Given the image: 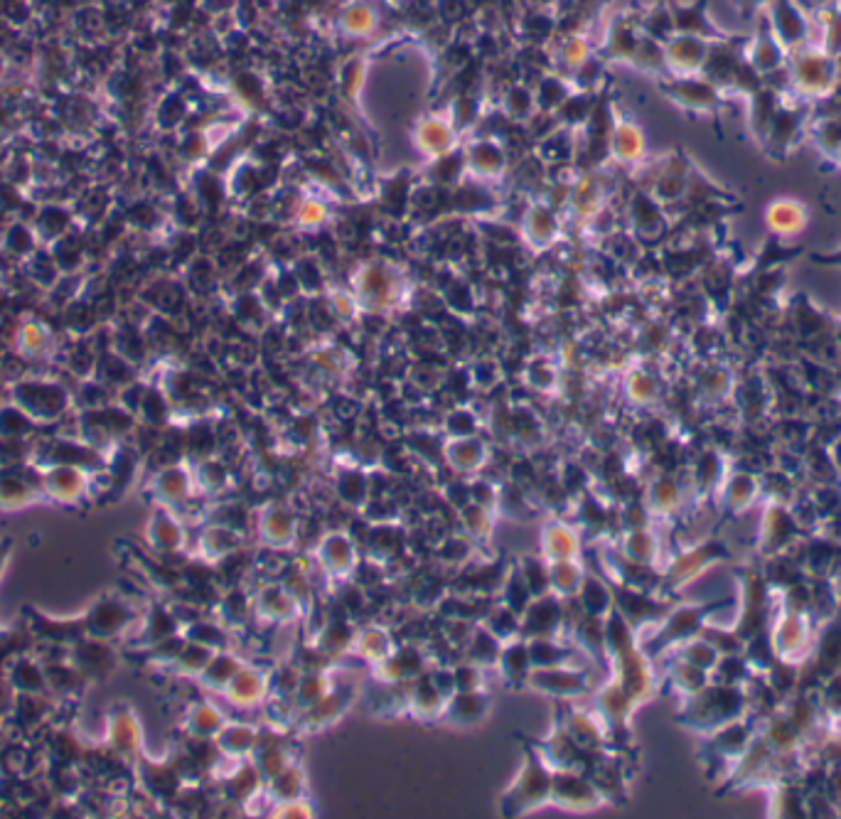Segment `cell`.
Returning a JSON list of instances; mask_svg holds the SVG:
<instances>
[{
    "mask_svg": "<svg viewBox=\"0 0 841 819\" xmlns=\"http://www.w3.org/2000/svg\"><path fill=\"white\" fill-rule=\"evenodd\" d=\"M551 783L554 770L539 756L537 748H524V763L514 783L500 797V810L505 817H524L539 810L551 800Z\"/></svg>",
    "mask_w": 841,
    "mask_h": 819,
    "instance_id": "1",
    "label": "cell"
},
{
    "mask_svg": "<svg viewBox=\"0 0 841 819\" xmlns=\"http://www.w3.org/2000/svg\"><path fill=\"white\" fill-rule=\"evenodd\" d=\"M551 805H559L561 810L588 812L601 805V790L593 780L581 775L578 770H554V783H551Z\"/></svg>",
    "mask_w": 841,
    "mask_h": 819,
    "instance_id": "2",
    "label": "cell"
},
{
    "mask_svg": "<svg viewBox=\"0 0 841 819\" xmlns=\"http://www.w3.org/2000/svg\"><path fill=\"white\" fill-rule=\"evenodd\" d=\"M527 684L534 692L549 694V697H576L586 689V674L571 667H546L532 669Z\"/></svg>",
    "mask_w": 841,
    "mask_h": 819,
    "instance_id": "3",
    "label": "cell"
},
{
    "mask_svg": "<svg viewBox=\"0 0 841 819\" xmlns=\"http://www.w3.org/2000/svg\"><path fill=\"white\" fill-rule=\"evenodd\" d=\"M770 15H773V20H770L773 28H770V32H773L775 40H778L785 50L805 42L807 20L792 0H770Z\"/></svg>",
    "mask_w": 841,
    "mask_h": 819,
    "instance_id": "4",
    "label": "cell"
},
{
    "mask_svg": "<svg viewBox=\"0 0 841 819\" xmlns=\"http://www.w3.org/2000/svg\"><path fill=\"white\" fill-rule=\"evenodd\" d=\"M487 709H490V701L482 694V689L480 692H453L446 701L441 719L451 721L455 726H473L485 719Z\"/></svg>",
    "mask_w": 841,
    "mask_h": 819,
    "instance_id": "5",
    "label": "cell"
},
{
    "mask_svg": "<svg viewBox=\"0 0 841 819\" xmlns=\"http://www.w3.org/2000/svg\"><path fill=\"white\" fill-rule=\"evenodd\" d=\"M320 561L325 564L328 574L332 576H347L355 569V544L350 542L347 534L332 532L320 542Z\"/></svg>",
    "mask_w": 841,
    "mask_h": 819,
    "instance_id": "6",
    "label": "cell"
},
{
    "mask_svg": "<svg viewBox=\"0 0 841 819\" xmlns=\"http://www.w3.org/2000/svg\"><path fill=\"white\" fill-rule=\"evenodd\" d=\"M541 551L549 561H571L576 559L581 551V539H578L576 529L566 527L561 522L546 524L541 532Z\"/></svg>",
    "mask_w": 841,
    "mask_h": 819,
    "instance_id": "7",
    "label": "cell"
},
{
    "mask_svg": "<svg viewBox=\"0 0 841 819\" xmlns=\"http://www.w3.org/2000/svg\"><path fill=\"white\" fill-rule=\"evenodd\" d=\"M834 64L832 57H824L819 52H802L795 62V82L802 84L807 91H822L832 84Z\"/></svg>",
    "mask_w": 841,
    "mask_h": 819,
    "instance_id": "8",
    "label": "cell"
},
{
    "mask_svg": "<svg viewBox=\"0 0 841 819\" xmlns=\"http://www.w3.org/2000/svg\"><path fill=\"white\" fill-rule=\"evenodd\" d=\"M522 628L534 637H551L561 623V606L556 598L539 596L537 603H529L524 610Z\"/></svg>",
    "mask_w": 841,
    "mask_h": 819,
    "instance_id": "9",
    "label": "cell"
},
{
    "mask_svg": "<svg viewBox=\"0 0 841 819\" xmlns=\"http://www.w3.org/2000/svg\"><path fill=\"white\" fill-rule=\"evenodd\" d=\"M259 532L261 539H266V544L271 546L291 544L296 537V517L283 510L281 505H269L266 510H261Z\"/></svg>",
    "mask_w": 841,
    "mask_h": 819,
    "instance_id": "10",
    "label": "cell"
},
{
    "mask_svg": "<svg viewBox=\"0 0 841 819\" xmlns=\"http://www.w3.org/2000/svg\"><path fill=\"white\" fill-rule=\"evenodd\" d=\"M271 682L261 669H239L229 682V697L239 706H256L266 699Z\"/></svg>",
    "mask_w": 841,
    "mask_h": 819,
    "instance_id": "11",
    "label": "cell"
},
{
    "mask_svg": "<svg viewBox=\"0 0 841 819\" xmlns=\"http://www.w3.org/2000/svg\"><path fill=\"white\" fill-rule=\"evenodd\" d=\"M497 669L505 677V682L519 684L527 682L529 672H532V660H529V647L522 640H510L500 652V662Z\"/></svg>",
    "mask_w": 841,
    "mask_h": 819,
    "instance_id": "12",
    "label": "cell"
},
{
    "mask_svg": "<svg viewBox=\"0 0 841 819\" xmlns=\"http://www.w3.org/2000/svg\"><path fill=\"white\" fill-rule=\"evenodd\" d=\"M347 704H350V692H328L325 697H320L315 704H310L308 709H305L303 721L318 731V728L340 719V714H345Z\"/></svg>",
    "mask_w": 841,
    "mask_h": 819,
    "instance_id": "13",
    "label": "cell"
},
{
    "mask_svg": "<svg viewBox=\"0 0 841 819\" xmlns=\"http://www.w3.org/2000/svg\"><path fill=\"white\" fill-rule=\"evenodd\" d=\"M446 701H448L446 694H443L441 689H438L436 684L431 682V679H426V682H421L419 687L411 689L409 709L414 711L419 719L433 721V719H441V716H443Z\"/></svg>",
    "mask_w": 841,
    "mask_h": 819,
    "instance_id": "14",
    "label": "cell"
},
{
    "mask_svg": "<svg viewBox=\"0 0 841 819\" xmlns=\"http://www.w3.org/2000/svg\"><path fill=\"white\" fill-rule=\"evenodd\" d=\"M564 731L569 733L571 741L586 753L593 751V748L601 743V731H598L596 719H593L588 711H571L564 724Z\"/></svg>",
    "mask_w": 841,
    "mask_h": 819,
    "instance_id": "15",
    "label": "cell"
},
{
    "mask_svg": "<svg viewBox=\"0 0 841 819\" xmlns=\"http://www.w3.org/2000/svg\"><path fill=\"white\" fill-rule=\"evenodd\" d=\"M583 583V571L578 569L576 561H551L549 569V588L554 596L566 598L576 596Z\"/></svg>",
    "mask_w": 841,
    "mask_h": 819,
    "instance_id": "16",
    "label": "cell"
},
{
    "mask_svg": "<svg viewBox=\"0 0 841 819\" xmlns=\"http://www.w3.org/2000/svg\"><path fill=\"white\" fill-rule=\"evenodd\" d=\"M357 655H362L369 662H382L391 655V640L382 628H367L364 633L352 637V645Z\"/></svg>",
    "mask_w": 841,
    "mask_h": 819,
    "instance_id": "17",
    "label": "cell"
},
{
    "mask_svg": "<svg viewBox=\"0 0 841 819\" xmlns=\"http://www.w3.org/2000/svg\"><path fill=\"white\" fill-rule=\"evenodd\" d=\"M266 785H269V792L276 797L278 802L296 800V797H303V792H305V773L301 765L291 763L286 770H281V773H278L276 778H271Z\"/></svg>",
    "mask_w": 841,
    "mask_h": 819,
    "instance_id": "18",
    "label": "cell"
},
{
    "mask_svg": "<svg viewBox=\"0 0 841 819\" xmlns=\"http://www.w3.org/2000/svg\"><path fill=\"white\" fill-rule=\"evenodd\" d=\"M293 610H296V601H293V596L283 586H269L261 591L259 613L266 615V618L286 620L291 618Z\"/></svg>",
    "mask_w": 841,
    "mask_h": 819,
    "instance_id": "19",
    "label": "cell"
},
{
    "mask_svg": "<svg viewBox=\"0 0 841 819\" xmlns=\"http://www.w3.org/2000/svg\"><path fill=\"white\" fill-rule=\"evenodd\" d=\"M527 647H529V660H532V669L559 667L561 662H564V657L569 655L564 647L551 642V637H532V640L527 642Z\"/></svg>",
    "mask_w": 841,
    "mask_h": 819,
    "instance_id": "20",
    "label": "cell"
},
{
    "mask_svg": "<svg viewBox=\"0 0 841 819\" xmlns=\"http://www.w3.org/2000/svg\"><path fill=\"white\" fill-rule=\"evenodd\" d=\"M259 743V731L251 726H229L222 733V751L234 753V756H244L251 753Z\"/></svg>",
    "mask_w": 841,
    "mask_h": 819,
    "instance_id": "21",
    "label": "cell"
},
{
    "mask_svg": "<svg viewBox=\"0 0 841 819\" xmlns=\"http://www.w3.org/2000/svg\"><path fill=\"white\" fill-rule=\"evenodd\" d=\"M328 687L330 684L323 669H310V672L301 674V682H298V689H296L298 706H305V709H308L310 704H315L320 697L328 694Z\"/></svg>",
    "mask_w": 841,
    "mask_h": 819,
    "instance_id": "22",
    "label": "cell"
},
{
    "mask_svg": "<svg viewBox=\"0 0 841 819\" xmlns=\"http://www.w3.org/2000/svg\"><path fill=\"white\" fill-rule=\"evenodd\" d=\"M576 598L581 601V606H583V610H586V615L605 613V608L610 606L608 591H605L601 583H598L596 578H591V576H583V583H581V588H578Z\"/></svg>",
    "mask_w": 841,
    "mask_h": 819,
    "instance_id": "23",
    "label": "cell"
},
{
    "mask_svg": "<svg viewBox=\"0 0 841 819\" xmlns=\"http://www.w3.org/2000/svg\"><path fill=\"white\" fill-rule=\"evenodd\" d=\"M628 697L630 694L625 692L620 684H610V687L603 689L601 697H598V709H601L605 719L615 724V721L623 719L625 709H628Z\"/></svg>",
    "mask_w": 841,
    "mask_h": 819,
    "instance_id": "24",
    "label": "cell"
},
{
    "mask_svg": "<svg viewBox=\"0 0 841 819\" xmlns=\"http://www.w3.org/2000/svg\"><path fill=\"white\" fill-rule=\"evenodd\" d=\"M352 635L350 628L342 623H332L330 628L323 630V635H320V645L318 650L323 652V655H332V652H340L345 650V647L352 645Z\"/></svg>",
    "mask_w": 841,
    "mask_h": 819,
    "instance_id": "25",
    "label": "cell"
},
{
    "mask_svg": "<svg viewBox=\"0 0 841 819\" xmlns=\"http://www.w3.org/2000/svg\"><path fill=\"white\" fill-rule=\"evenodd\" d=\"M455 692H480L482 687V667L480 665H463L453 669Z\"/></svg>",
    "mask_w": 841,
    "mask_h": 819,
    "instance_id": "26",
    "label": "cell"
},
{
    "mask_svg": "<svg viewBox=\"0 0 841 819\" xmlns=\"http://www.w3.org/2000/svg\"><path fill=\"white\" fill-rule=\"evenodd\" d=\"M463 527L468 529L470 534H487V529H490V512H487V507H463Z\"/></svg>",
    "mask_w": 841,
    "mask_h": 819,
    "instance_id": "27",
    "label": "cell"
},
{
    "mask_svg": "<svg viewBox=\"0 0 841 819\" xmlns=\"http://www.w3.org/2000/svg\"><path fill=\"white\" fill-rule=\"evenodd\" d=\"M736 8H741L743 13H753V10L763 8V5H770V0H733Z\"/></svg>",
    "mask_w": 841,
    "mask_h": 819,
    "instance_id": "28",
    "label": "cell"
}]
</instances>
